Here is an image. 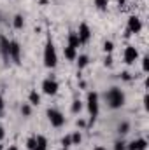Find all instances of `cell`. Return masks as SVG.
<instances>
[{
	"mask_svg": "<svg viewBox=\"0 0 149 150\" xmlns=\"http://www.w3.org/2000/svg\"><path fill=\"white\" fill-rule=\"evenodd\" d=\"M125 100H126V96H125V93L119 89V87H111L107 93H105V101H107V105L114 108V110H117V108H121L123 105H125Z\"/></svg>",
	"mask_w": 149,
	"mask_h": 150,
	"instance_id": "obj_1",
	"label": "cell"
},
{
	"mask_svg": "<svg viewBox=\"0 0 149 150\" xmlns=\"http://www.w3.org/2000/svg\"><path fill=\"white\" fill-rule=\"evenodd\" d=\"M58 65V56H56V49L51 38H47L46 47H44V67L46 68H54Z\"/></svg>",
	"mask_w": 149,
	"mask_h": 150,
	"instance_id": "obj_2",
	"label": "cell"
},
{
	"mask_svg": "<svg viewBox=\"0 0 149 150\" xmlns=\"http://www.w3.org/2000/svg\"><path fill=\"white\" fill-rule=\"evenodd\" d=\"M86 103H88V112L91 119H97L98 117V94L95 91H90L88 93V98H86Z\"/></svg>",
	"mask_w": 149,
	"mask_h": 150,
	"instance_id": "obj_3",
	"label": "cell"
},
{
	"mask_svg": "<svg viewBox=\"0 0 149 150\" xmlns=\"http://www.w3.org/2000/svg\"><path fill=\"white\" fill-rule=\"evenodd\" d=\"M47 119L53 127H62L65 124V115L56 108H47Z\"/></svg>",
	"mask_w": 149,
	"mask_h": 150,
	"instance_id": "obj_4",
	"label": "cell"
},
{
	"mask_svg": "<svg viewBox=\"0 0 149 150\" xmlns=\"http://www.w3.org/2000/svg\"><path fill=\"white\" fill-rule=\"evenodd\" d=\"M58 89H60V84H58L53 77H49V79H46V80L42 82V93L47 94V96H54V94L58 93Z\"/></svg>",
	"mask_w": 149,
	"mask_h": 150,
	"instance_id": "obj_5",
	"label": "cell"
},
{
	"mask_svg": "<svg viewBox=\"0 0 149 150\" xmlns=\"http://www.w3.org/2000/svg\"><path fill=\"white\" fill-rule=\"evenodd\" d=\"M9 51H11V40L5 35H0V54H2L4 63H7V65H9V59H11Z\"/></svg>",
	"mask_w": 149,
	"mask_h": 150,
	"instance_id": "obj_6",
	"label": "cell"
},
{
	"mask_svg": "<svg viewBox=\"0 0 149 150\" xmlns=\"http://www.w3.org/2000/svg\"><path fill=\"white\" fill-rule=\"evenodd\" d=\"M9 56H11V61H14L16 65L21 63V45L18 40H11V51H9Z\"/></svg>",
	"mask_w": 149,
	"mask_h": 150,
	"instance_id": "obj_7",
	"label": "cell"
},
{
	"mask_svg": "<svg viewBox=\"0 0 149 150\" xmlns=\"http://www.w3.org/2000/svg\"><path fill=\"white\" fill-rule=\"evenodd\" d=\"M137 58H139V51H137L133 45H128V47L125 49V56H123L125 63H126V65H133V63L137 61Z\"/></svg>",
	"mask_w": 149,
	"mask_h": 150,
	"instance_id": "obj_8",
	"label": "cell"
},
{
	"mask_svg": "<svg viewBox=\"0 0 149 150\" xmlns=\"http://www.w3.org/2000/svg\"><path fill=\"white\" fill-rule=\"evenodd\" d=\"M126 30H128L130 33H140V30H142V21H140L137 16H130V18H128V26H126Z\"/></svg>",
	"mask_w": 149,
	"mask_h": 150,
	"instance_id": "obj_9",
	"label": "cell"
},
{
	"mask_svg": "<svg viewBox=\"0 0 149 150\" xmlns=\"http://www.w3.org/2000/svg\"><path fill=\"white\" fill-rule=\"evenodd\" d=\"M77 35H79V40H81V45L86 44V42L91 38V30H90V26H88L86 23H81V25H79V32H77Z\"/></svg>",
	"mask_w": 149,
	"mask_h": 150,
	"instance_id": "obj_10",
	"label": "cell"
},
{
	"mask_svg": "<svg viewBox=\"0 0 149 150\" xmlns=\"http://www.w3.org/2000/svg\"><path fill=\"white\" fill-rule=\"evenodd\" d=\"M148 149V140L146 138H137L132 143H126V150H146Z\"/></svg>",
	"mask_w": 149,
	"mask_h": 150,
	"instance_id": "obj_11",
	"label": "cell"
},
{
	"mask_svg": "<svg viewBox=\"0 0 149 150\" xmlns=\"http://www.w3.org/2000/svg\"><path fill=\"white\" fill-rule=\"evenodd\" d=\"M69 45L70 47H81V40H79V35H77V32H69Z\"/></svg>",
	"mask_w": 149,
	"mask_h": 150,
	"instance_id": "obj_12",
	"label": "cell"
},
{
	"mask_svg": "<svg viewBox=\"0 0 149 150\" xmlns=\"http://www.w3.org/2000/svg\"><path fill=\"white\" fill-rule=\"evenodd\" d=\"M75 59H77V70H79V72H81L82 68H86L88 63H90V58H88L86 54H79Z\"/></svg>",
	"mask_w": 149,
	"mask_h": 150,
	"instance_id": "obj_13",
	"label": "cell"
},
{
	"mask_svg": "<svg viewBox=\"0 0 149 150\" xmlns=\"http://www.w3.org/2000/svg\"><path fill=\"white\" fill-rule=\"evenodd\" d=\"M63 52H65V58H67L69 61H74L75 58H77V49L70 47V45H67V47L63 49Z\"/></svg>",
	"mask_w": 149,
	"mask_h": 150,
	"instance_id": "obj_14",
	"label": "cell"
},
{
	"mask_svg": "<svg viewBox=\"0 0 149 150\" xmlns=\"http://www.w3.org/2000/svg\"><path fill=\"white\" fill-rule=\"evenodd\" d=\"M28 103H30V105H34V107H37L39 103H40V94H39L35 89H34V91H30V94H28Z\"/></svg>",
	"mask_w": 149,
	"mask_h": 150,
	"instance_id": "obj_15",
	"label": "cell"
},
{
	"mask_svg": "<svg viewBox=\"0 0 149 150\" xmlns=\"http://www.w3.org/2000/svg\"><path fill=\"white\" fill-rule=\"evenodd\" d=\"M35 140H37V145H35V149L34 150H47V140H46L42 134L35 136Z\"/></svg>",
	"mask_w": 149,
	"mask_h": 150,
	"instance_id": "obj_16",
	"label": "cell"
},
{
	"mask_svg": "<svg viewBox=\"0 0 149 150\" xmlns=\"http://www.w3.org/2000/svg\"><path fill=\"white\" fill-rule=\"evenodd\" d=\"M12 26H14L16 30H21V28L25 26V19H23L21 14H16V16H14V19H12Z\"/></svg>",
	"mask_w": 149,
	"mask_h": 150,
	"instance_id": "obj_17",
	"label": "cell"
},
{
	"mask_svg": "<svg viewBox=\"0 0 149 150\" xmlns=\"http://www.w3.org/2000/svg\"><path fill=\"white\" fill-rule=\"evenodd\" d=\"M117 133H119V136H125L126 133H130V124L128 122H121L117 126Z\"/></svg>",
	"mask_w": 149,
	"mask_h": 150,
	"instance_id": "obj_18",
	"label": "cell"
},
{
	"mask_svg": "<svg viewBox=\"0 0 149 150\" xmlns=\"http://www.w3.org/2000/svg\"><path fill=\"white\" fill-rule=\"evenodd\" d=\"M95 5L98 11H107L109 7V0H95Z\"/></svg>",
	"mask_w": 149,
	"mask_h": 150,
	"instance_id": "obj_19",
	"label": "cell"
},
{
	"mask_svg": "<svg viewBox=\"0 0 149 150\" xmlns=\"http://www.w3.org/2000/svg\"><path fill=\"white\" fill-rule=\"evenodd\" d=\"M21 113H23L25 117H30V113H32V105H30V103H23V107H21Z\"/></svg>",
	"mask_w": 149,
	"mask_h": 150,
	"instance_id": "obj_20",
	"label": "cell"
},
{
	"mask_svg": "<svg viewBox=\"0 0 149 150\" xmlns=\"http://www.w3.org/2000/svg\"><path fill=\"white\" fill-rule=\"evenodd\" d=\"M104 51H105L107 54H111L112 51H114V42H112V40H105V42H104Z\"/></svg>",
	"mask_w": 149,
	"mask_h": 150,
	"instance_id": "obj_21",
	"label": "cell"
},
{
	"mask_svg": "<svg viewBox=\"0 0 149 150\" xmlns=\"http://www.w3.org/2000/svg\"><path fill=\"white\" fill-rule=\"evenodd\" d=\"M81 108H82L81 100H74V103H72V113H79L81 112Z\"/></svg>",
	"mask_w": 149,
	"mask_h": 150,
	"instance_id": "obj_22",
	"label": "cell"
},
{
	"mask_svg": "<svg viewBox=\"0 0 149 150\" xmlns=\"http://www.w3.org/2000/svg\"><path fill=\"white\" fill-rule=\"evenodd\" d=\"M62 145H63L65 150L70 149V147H72V138H70V136H63V138H62Z\"/></svg>",
	"mask_w": 149,
	"mask_h": 150,
	"instance_id": "obj_23",
	"label": "cell"
},
{
	"mask_svg": "<svg viewBox=\"0 0 149 150\" xmlns=\"http://www.w3.org/2000/svg\"><path fill=\"white\" fill-rule=\"evenodd\" d=\"M70 138H72V145H79V143H81V140H82V136H81V133H79V131H75Z\"/></svg>",
	"mask_w": 149,
	"mask_h": 150,
	"instance_id": "obj_24",
	"label": "cell"
},
{
	"mask_svg": "<svg viewBox=\"0 0 149 150\" xmlns=\"http://www.w3.org/2000/svg\"><path fill=\"white\" fill-rule=\"evenodd\" d=\"M35 145H37V140H35V136L28 138V142H27V149H28V150H34V149H35Z\"/></svg>",
	"mask_w": 149,
	"mask_h": 150,
	"instance_id": "obj_25",
	"label": "cell"
},
{
	"mask_svg": "<svg viewBox=\"0 0 149 150\" xmlns=\"http://www.w3.org/2000/svg\"><path fill=\"white\" fill-rule=\"evenodd\" d=\"M114 150H126V143H125L123 140H117V142L114 143Z\"/></svg>",
	"mask_w": 149,
	"mask_h": 150,
	"instance_id": "obj_26",
	"label": "cell"
},
{
	"mask_svg": "<svg viewBox=\"0 0 149 150\" xmlns=\"http://www.w3.org/2000/svg\"><path fill=\"white\" fill-rule=\"evenodd\" d=\"M142 72H149V56H144L142 58Z\"/></svg>",
	"mask_w": 149,
	"mask_h": 150,
	"instance_id": "obj_27",
	"label": "cell"
},
{
	"mask_svg": "<svg viewBox=\"0 0 149 150\" xmlns=\"http://www.w3.org/2000/svg\"><path fill=\"white\" fill-rule=\"evenodd\" d=\"M121 79H123V80H132V75L128 74V72H123V74H121Z\"/></svg>",
	"mask_w": 149,
	"mask_h": 150,
	"instance_id": "obj_28",
	"label": "cell"
},
{
	"mask_svg": "<svg viewBox=\"0 0 149 150\" xmlns=\"http://www.w3.org/2000/svg\"><path fill=\"white\" fill-rule=\"evenodd\" d=\"M111 65H112V56L107 54V58H105V67H111Z\"/></svg>",
	"mask_w": 149,
	"mask_h": 150,
	"instance_id": "obj_29",
	"label": "cell"
},
{
	"mask_svg": "<svg viewBox=\"0 0 149 150\" xmlns=\"http://www.w3.org/2000/svg\"><path fill=\"white\" fill-rule=\"evenodd\" d=\"M144 108H146V110H149V96H148V94L144 96Z\"/></svg>",
	"mask_w": 149,
	"mask_h": 150,
	"instance_id": "obj_30",
	"label": "cell"
},
{
	"mask_svg": "<svg viewBox=\"0 0 149 150\" xmlns=\"http://www.w3.org/2000/svg\"><path fill=\"white\" fill-rule=\"evenodd\" d=\"M4 107H5V103H4V98L0 96V115L4 113Z\"/></svg>",
	"mask_w": 149,
	"mask_h": 150,
	"instance_id": "obj_31",
	"label": "cell"
},
{
	"mask_svg": "<svg viewBox=\"0 0 149 150\" xmlns=\"http://www.w3.org/2000/svg\"><path fill=\"white\" fill-rule=\"evenodd\" d=\"M77 126H79V127H86V120L79 119V120H77Z\"/></svg>",
	"mask_w": 149,
	"mask_h": 150,
	"instance_id": "obj_32",
	"label": "cell"
},
{
	"mask_svg": "<svg viewBox=\"0 0 149 150\" xmlns=\"http://www.w3.org/2000/svg\"><path fill=\"white\" fill-rule=\"evenodd\" d=\"M4 136H5V133H4V127H2V126H0V142H2V140H4Z\"/></svg>",
	"mask_w": 149,
	"mask_h": 150,
	"instance_id": "obj_33",
	"label": "cell"
},
{
	"mask_svg": "<svg viewBox=\"0 0 149 150\" xmlns=\"http://www.w3.org/2000/svg\"><path fill=\"white\" fill-rule=\"evenodd\" d=\"M116 2H117V4H119V5H123V4H125V2H126V0H116Z\"/></svg>",
	"mask_w": 149,
	"mask_h": 150,
	"instance_id": "obj_34",
	"label": "cell"
},
{
	"mask_svg": "<svg viewBox=\"0 0 149 150\" xmlns=\"http://www.w3.org/2000/svg\"><path fill=\"white\" fill-rule=\"evenodd\" d=\"M7 150H18V147H14V145H12V147H9Z\"/></svg>",
	"mask_w": 149,
	"mask_h": 150,
	"instance_id": "obj_35",
	"label": "cell"
},
{
	"mask_svg": "<svg viewBox=\"0 0 149 150\" xmlns=\"http://www.w3.org/2000/svg\"><path fill=\"white\" fill-rule=\"evenodd\" d=\"M95 150H105V149H104V147H97Z\"/></svg>",
	"mask_w": 149,
	"mask_h": 150,
	"instance_id": "obj_36",
	"label": "cell"
},
{
	"mask_svg": "<svg viewBox=\"0 0 149 150\" xmlns=\"http://www.w3.org/2000/svg\"><path fill=\"white\" fill-rule=\"evenodd\" d=\"M0 150H4V145H2V143H0Z\"/></svg>",
	"mask_w": 149,
	"mask_h": 150,
	"instance_id": "obj_37",
	"label": "cell"
}]
</instances>
